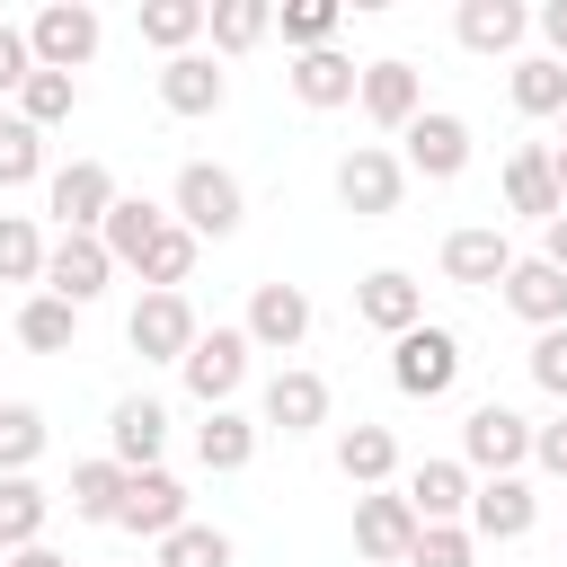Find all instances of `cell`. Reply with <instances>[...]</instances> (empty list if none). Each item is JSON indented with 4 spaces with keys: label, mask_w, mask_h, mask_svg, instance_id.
Segmentation results:
<instances>
[{
    "label": "cell",
    "mask_w": 567,
    "mask_h": 567,
    "mask_svg": "<svg viewBox=\"0 0 567 567\" xmlns=\"http://www.w3.org/2000/svg\"><path fill=\"white\" fill-rule=\"evenodd\" d=\"M124 478H133V470H124L115 452H106V461H80V470H71V514H80V523H115V514H124Z\"/></svg>",
    "instance_id": "31"
},
{
    "label": "cell",
    "mask_w": 567,
    "mask_h": 567,
    "mask_svg": "<svg viewBox=\"0 0 567 567\" xmlns=\"http://www.w3.org/2000/svg\"><path fill=\"white\" fill-rule=\"evenodd\" d=\"M133 567H142V558H133Z\"/></svg>",
    "instance_id": "51"
},
{
    "label": "cell",
    "mask_w": 567,
    "mask_h": 567,
    "mask_svg": "<svg viewBox=\"0 0 567 567\" xmlns=\"http://www.w3.org/2000/svg\"><path fill=\"white\" fill-rule=\"evenodd\" d=\"M266 27H275L266 0H213V27H204V35H213V53H248Z\"/></svg>",
    "instance_id": "38"
},
{
    "label": "cell",
    "mask_w": 567,
    "mask_h": 567,
    "mask_svg": "<svg viewBox=\"0 0 567 567\" xmlns=\"http://www.w3.org/2000/svg\"><path fill=\"white\" fill-rule=\"evenodd\" d=\"M35 452H44V408L0 399V478H27V470H35Z\"/></svg>",
    "instance_id": "33"
},
{
    "label": "cell",
    "mask_w": 567,
    "mask_h": 567,
    "mask_svg": "<svg viewBox=\"0 0 567 567\" xmlns=\"http://www.w3.org/2000/svg\"><path fill=\"white\" fill-rule=\"evenodd\" d=\"M505 213H532L540 230L567 213V195H558V151H549V142H514V159H505Z\"/></svg>",
    "instance_id": "12"
},
{
    "label": "cell",
    "mask_w": 567,
    "mask_h": 567,
    "mask_svg": "<svg viewBox=\"0 0 567 567\" xmlns=\"http://www.w3.org/2000/svg\"><path fill=\"white\" fill-rule=\"evenodd\" d=\"M337 18H346V0H292L275 27H284V44H292V53H319V44L337 35Z\"/></svg>",
    "instance_id": "41"
},
{
    "label": "cell",
    "mask_w": 567,
    "mask_h": 567,
    "mask_svg": "<svg viewBox=\"0 0 567 567\" xmlns=\"http://www.w3.org/2000/svg\"><path fill=\"white\" fill-rule=\"evenodd\" d=\"M195 461H204L213 478L248 470V461H257V425H248L239 408H204V425H195Z\"/></svg>",
    "instance_id": "27"
},
{
    "label": "cell",
    "mask_w": 567,
    "mask_h": 567,
    "mask_svg": "<svg viewBox=\"0 0 567 567\" xmlns=\"http://www.w3.org/2000/svg\"><path fill=\"white\" fill-rule=\"evenodd\" d=\"M558 195H567V151H558Z\"/></svg>",
    "instance_id": "49"
},
{
    "label": "cell",
    "mask_w": 567,
    "mask_h": 567,
    "mask_svg": "<svg viewBox=\"0 0 567 567\" xmlns=\"http://www.w3.org/2000/svg\"><path fill=\"white\" fill-rule=\"evenodd\" d=\"M71 106H80V80H71V71H35V80L18 89V115H27L35 133H53Z\"/></svg>",
    "instance_id": "39"
},
{
    "label": "cell",
    "mask_w": 567,
    "mask_h": 567,
    "mask_svg": "<svg viewBox=\"0 0 567 567\" xmlns=\"http://www.w3.org/2000/svg\"><path fill=\"white\" fill-rule=\"evenodd\" d=\"M532 461H540L549 478H567V416H549V425H532Z\"/></svg>",
    "instance_id": "45"
},
{
    "label": "cell",
    "mask_w": 567,
    "mask_h": 567,
    "mask_svg": "<svg viewBox=\"0 0 567 567\" xmlns=\"http://www.w3.org/2000/svg\"><path fill=\"white\" fill-rule=\"evenodd\" d=\"M44 514H53V496H44L35 478H0V558L35 549V540H44Z\"/></svg>",
    "instance_id": "30"
},
{
    "label": "cell",
    "mask_w": 567,
    "mask_h": 567,
    "mask_svg": "<svg viewBox=\"0 0 567 567\" xmlns=\"http://www.w3.org/2000/svg\"><path fill=\"white\" fill-rule=\"evenodd\" d=\"M151 567H230V532L186 523V532H168V540L151 549Z\"/></svg>",
    "instance_id": "40"
},
{
    "label": "cell",
    "mask_w": 567,
    "mask_h": 567,
    "mask_svg": "<svg viewBox=\"0 0 567 567\" xmlns=\"http://www.w3.org/2000/svg\"><path fill=\"white\" fill-rule=\"evenodd\" d=\"M399 142H408V168H416V177H434V186H452V177L470 168V124H461L452 106H425Z\"/></svg>",
    "instance_id": "11"
},
{
    "label": "cell",
    "mask_w": 567,
    "mask_h": 567,
    "mask_svg": "<svg viewBox=\"0 0 567 567\" xmlns=\"http://www.w3.org/2000/svg\"><path fill=\"white\" fill-rule=\"evenodd\" d=\"M159 230H168V213H159L151 195H115V213H106V230H97V239H106V257H115V266H142Z\"/></svg>",
    "instance_id": "29"
},
{
    "label": "cell",
    "mask_w": 567,
    "mask_h": 567,
    "mask_svg": "<svg viewBox=\"0 0 567 567\" xmlns=\"http://www.w3.org/2000/svg\"><path fill=\"white\" fill-rule=\"evenodd\" d=\"M106 443H115L124 470H159V452H168V408H159V399H115Z\"/></svg>",
    "instance_id": "24"
},
{
    "label": "cell",
    "mask_w": 567,
    "mask_h": 567,
    "mask_svg": "<svg viewBox=\"0 0 567 567\" xmlns=\"http://www.w3.org/2000/svg\"><path fill=\"white\" fill-rule=\"evenodd\" d=\"M177 221H186L195 239H230V230L248 221L239 177H230V168H213V159H186V168H177Z\"/></svg>",
    "instance_id": "2"
},
{
    "label": "cell",
    "mask_w": 567,
    "mask_h": 567,
    "mask_svg": "<svg viewBox=\"0 0 567 567\" xmlns=\"http://www.w3.org/2000/svg\"><path fill=\"white\" fill-rule=\"evenodd\" d=\"M470 558H478V540H470L461 523H425L416 549H408V567H470Z\"/></svg>",
    "instance_id": "42"
},
{
    "label": "cell",
    "mask_w": 567,
    "mask_h": 567,
    "mask_svg": "<svg viewBox=\"0 0 567 567\" xmlns=\"http://www.w3.org/2000/svg\"><path fill=\"white\" fill-rule=\"evenodd\" d=\"M532 381H540L549 399H567V328H540V337H532Z\"/></svg>",
    "instance_id": "43"
},
{
    "label": "cell",
    "mask_w": 567,
    "mask_h": 567,
    "mask_svg": "<svg viewBox=\"0 0 567 567\" xmlns=\"http://www.w3.org/2000/svg\"><path fill=\"white\" fill-rule=\"evenodd\" d=\"M9 567H71V558H62V549H44V540H35V549H18V558H9Z\"/></svg>",
    "instance_id": "48"
},
{
    "label": "cell",
    "mask_w": 567,
    "mask_h": 567,
    "mask_svg": "<svg viewBox=\"0 0 567 567\" xmlns=\"http://www.w3.org/2000/svg\"><path fill=\"white\" fill-rule=\"evenodd\" d=\"M390 470H399V434L354 416V425L337 434V478H346V487H390Z\"/></svg>",
    "instance_id": "26"
},
{
    "label": "cell",
    "mask_w": 567,
    "mask_h": 567,
    "mask_svg": "<svg viewBox=\"0 0 567 567\" xmlns=\"http://www.w3.org/2000/svg\"><path fill=\"white\" fill-rule=\"evenodd\" d=\"M239 328H248V346H266V354H292V346L310 337V292H301V284H257Z\"/></svg>",
    "instance_id": "16"
},
{
    "label": "cell",
    "mask_w": 567,
    "mask_h": 567,
    "mask_svg": "<svg viewBox=\"0 0 567 567\" xmlns=\"http://www.w3.org/2000/svg\"><path fill=\"white\" fill-rule=\"evenodd\" d=\"M540 523V496L523 487V478H478V496H470V540H523Z\"/></svg>",
    "instance_id": "21"
},
{
    "label": "cell",
    "mask_w": 567,
    "mask_h": 567,
    "mask_svg": "<svg viewBox=\"0 0 567 567\" xmlns=\"http://www.w3.org/2000/svg\"><path fill=\"white\" fill-rule=\"evenodd\" d=\"M133 27H142V44H159V53L177 62V53H195V35L213 27V9H204V0H142Z\"/></svg>",
    "instance_id": "28"
},
{
    "label": "cell",
    "mask_w": 567,
    "mask_h": 567,
    "mask_svg": "<svg viewBox=\"0 0 567 567\" xmlns=\"http://www.w3.org/2000/svg\"><path fill=\"white\" fill-rule=\"evenodd\" d=\"M540 257H549V266H558V275H567V213H558V221H549V230H540Z\"/></svg>",
    "instance_id": "47"
},
{
    "label": "cell",
    "mask_w": 567,
    "mask_h": 567,
    "mask_svg": "<svg viewBox=\"0 0 567 567\" xmlns=\"http://www.w3.org/2000/svg\"><path fill=\"white\" fill-rule=\"evenodd\" d=\"M416 505L399 496V487H363L354 496V549H363V567H408V549H416Z\"/></svg>",
    "instance_id": "6"
},
{
    "label": "cell",
    "mask_w": 567,
    "mask_h": 567,
    "mask_svg": "<svg viewBox=\"0 0 567 567\" xmlns=\"http://www.w3.org/2000/svg\"><path fill=\"white\" fill-rule=\"evenodd\" d=\"M514 106H523V115H567V62L523 53V62H514Z\"/></svg>",
    "instance_id": "35"
},
{
    "label": "cell",
    "mask_w": 567,
    "mask_h": 567,
    "mask_svg": "<svg viewBox=\"0 0 567 567\" xmlns=\"http://www.w3.org/2000/svg\"><path fill=\"white\" fill-rule=\"evenodd\" d=\"M558 151H567V115H558Z\"/></svg>",
    "instance_id": "50"
},
{
    "label": "cell",
    "mask_w": 567,
    "mask_h": 567,
    "mask_svg": "<svg viewBox=\"0 0 567 567\" xmlns=\"http://www.w3.org/2000/svg\"><path fill=\"white\" fill-rule=\"evenodd\" d=\"M195 337H204V328H195V301H186V292H142L133 319H124V346H133L142 363H186Z\"/></svg>",
    "instance_id": "4"
},
{
    "label": "cell",
    "mask_w": 567,
    "mask_h": 567,
    "mask_svg": "<svg viewBox=\"0 0 567 567\" xmlns=\"http://www.w3.org/2000/svg\"><path fill=\"white\" fill-rule=\"evenodd\" d=\"M461 461L487 470V478H523V461H532V416H514L505 399H478V408L461 416Z\"/></svg>",
    "instance_id": "1"
},
{
    "label": "cell",
    "mask_w": 567,
    "mask_h": 567,
    "mask_svg": "<svg viewBox=\"0 0 567 567\" xmlns=\"http://www.w3.org/2000/svg\"><path fill=\"white\" fill-rule=\"evenodd\" d=\"M35 80V44H27V27H0V97H18Z\"/></svg>",
    "instance_id": "44"
},
{
    "label": "cell",
    "mask_w": 567,
    "mask_h": 567,
    "mask_svg": "<svg viewBox=\"0 0 567 567\" xmlns=\"http://www.w3.org/2000/svg\"><path fill=\"white\" fill-rule=\"evenodd\" d=\"M399 496L416 505V523H461L470 496H478V478H470V461H416Z\"/></svg>",
    "instance_id": "20"
},
{
    "label": "cell",
    "mask_w": 567,
    "mask_h": 567,
    "mask_svg": "<svg viewBox=\"0 0 567 567\" xmlns=\"http://www.w3.org/2000/svg\"><path fill=\"white\" fill-rule=\"evenodd\" d=\"M97 9L89 0H53V9H35L27 18V44H35V71H80L89 53H97Z\"/></svg>",
    "instance_id": "7"
},
{
    "label": "cell",
    "mask_w": 567,
    "mask_h": 567,
    "mask_svg": "<svg viewBox=\"0 0 567 567\" xmlns=\"http://www.w3.org/2000/svg\"><path fill=\"white\" fill-rule=\"evenodd\" d=\"M248 354H257V346H248V328H204V337H195V354H186L177 372H186V390H195L204 408H230V390L248 381Z\"/></svg>",
    "instance_id": "9"
},
{
    "label": "cell",
    "mask_w": 567,
    "mask_h": 567,
    "mask_svg": "<svg viewBox=\"0 0 567 567\" xmlns=\"http://www.w3.org/2000/svg\"><path fill=\"white\" fill-rule=\"evenodd\" d=\"M71 337H80V310H71V301H53V292H27V301H18V346L71 354Z\"/></svg>",
    "instance_id": "32"
},
{
    "label": "cell",
    "mask_w": 567,
    "mask_h": 567,
    "mask_svg": "<svg viewBox=\"0 0 567 567\" xmlns=\"http://www.w3.org/2000/svg\"><path fill=\"white\" fill-rule=\"evenodd\" d=\"M532 27H540V44H549V62H567V0H549Z\"/></svg>",
    "instance_id": "46"
},
{
    "label": "cell",
    "mask_w": 567,
    "mask_h": 567,
    "mask_svg": "<svg viewBox=\"0 0 567 567\" xmlns=\"http://www.w3.org/2000/svg\"><path fill=\"white\" fill-rule=\"evenodd\" d=\"M292 97L310 106V115H328V106H354L363 97V62H346L337 44H319V53H292Z\"/></svg>",
    "instance_id": "17"
},
{
    "label": "cell",
    "mask_w": 567,
    "mask_h": 567,
    "mask_svg": "<svg viewBox=\"0 0 567 567\" xmlns=\"http://www.w3.org/2000/svg\"><path fill=\"white\" fill-rule=\"evenodd\" d=\"M115 532H133V540H168V532H186V478H168V470H133V478H124V514H115Z\"/></svg>",
    "instance_id": "10"
},
{
    "label": "cell",
    "mask_w": 567,
    "mask_h": 567,
    "mask_svg": "<svg viewBox=\"0 0 567 567\" xmlns=\"http://www.w3.org/2000/svg\"><path fill=\"white\" fill-rule=\"evenodd\" d=\"M221 97H230V80H221L213 53H177V62H159V106H168V115H221Z\"/></svg>",
    "instance_id": "23"
},
{
    "label": "cell",
    "mask_w": 567,
    "mask_h": 567,
    "mask_svg": "<svg viewBox=\"0 0 567 567\" xmlns=\"http://www.w3.org/2000/svg\"><path fill=\"white\" fill-rule=\"evenodd\" d=\"M399 195H408V159H399V151L354 142V151L337 159V204H346V213L381 221V213H399Z\"/></svg>",
    "instance_id": "3"
},
{
    "label": "cell",
    "mask_w": 567,
    "mask_h": 567,
    "mask_svg": "<svg viewBox=\"0 0 567 567\" xmlns=\"http://www.w3.org/2000/svg\"><path fill=\"white\" fill-rule=\"evenodd\" d=\"M496 292H505L514 319H532V328H567V275H558L549 257H514V275H505Z\"/></svg>",
    "instance_id": "22"
},
{
    "label": "cell",
    "mask_w": 567,
    "mask_h": 567,
    "mask_svg": "<svg viewBox=\"0 0 567 567\" xmlns=\"http://www.w3.org/2000/svg\"><path fill=\"white\" fill-rule=\"evenodd\" d=\"M0 284H44V230L27 213H0Z\"/></svg>",
    "instance_id": "37"
},
{
    "label": "cell",
    "mask_w": 567,
    "mask_h": 567,
    "mask_svg": "<svg viewBox=\"0 0 567 567\" xmlns=\"http://www.w3.org/2000/svg\"><path fill=\"white\" fill-rule=\"evenodd\" d=\"M452 35H461L470 53H514V44L532 35V9H523V0H461Z\"/></svg>",
    "instance_id": "25"
},
{
    "label": "cell",
    "mask_w": 567,
    "mask_h": 567,
    "mask_svg": "<svg viewBox=\"0 0 567 567\" xmlns=\"http://www.w3.org/2000/svg\"><path fill=\"white\" fill-rule=\"evenodd\" d=\"M106 275H115V257H106L97 230H62V239L44 248V292L71 301V310H89V301L106 292Z\"/></svg>",
    "instance_id": "8"
},
{
    "label": "cell",
    "mask_w": 567,
    "mask_h": 567,
    "mask_svg": "<svg viewBox=\"0 0 567 567\" xmlns=\"http://www.w3.org/2000/svg\"><path fill=\"white\" fill-rule=\"evenodd\" d=\"M443 275H452V284H478V292H496V284L514 275V239H505L496 221H461V230L443 239Z\"/></svg>",
    "instance_id": "15"
},
{
    "label": "cell",
    "mask_w": 567,
    "mask_h": 567,
    "mask_svg": "<svg viewBox=\"0 0 567 567\" xmlns=\"http://www.w3.org/2000/svg\"><path fill=\"white\" fill-rule=\"evenodd\" d=\"M266 425H275V434H319V425H328V381H319L310 363H284V372L266 381Z\"/></svg>",
    "instance_id": "19"
},
{
    "label": "cell",
    "mask_w": 567,
    "mask_h": 567,
    "mask_svg": "<svg viewBox=\"0 0 567 567\" xmlns=\"http://www.w3.org/2000/svg\"><path fill=\"white\" fill-rule=\"evenodd\" d=\"M461 363H470V354H461V337H452V328H434V319H425V328H408V337L390 346V381H399L408 399H443V390L461 381Z\"/></svg>",
    "instance_id": "5"
},
{
    "label": "cell",
    "mask_w": 567,
    "mask_h": 567,
    "mask_svg": "<svg viewBox=\"0 0 567 567\" xmlns=\"http://www.w3.org/2000/svg\"><path fill=\"white\" fill-rule=\"evenodd\" d=\"M195 248H204V239H195V230H186V221H168V230H159V239H151V257H142V266H133V275H142V284H151V292H177V284H186V275H195Z\"/></svg>",
    "instance_id": "34"
},
{
    "label": "cell",
    "mask_w": 567,
    "mask_h": 567,
    "mask_svg": "<svg viewBox=\"0 0 567 567\" xmlns=\"http://www.w3.org/2000/svg\"><path fill=\"white\" fill-rule=\"evenodd\" d=\"M44 204H53L62 230H106V213H115V177H106L97 159H71V168L44 177Z\"/></svg>",
    "instance_id": "13"
},
{
    "label": "cell",
    "mask_w": 567,
    "mask_h": 567,
    "mask_svg": "<svg viewBox=\"0 0 567 567\" xmlns=\"http://www.w3.org/2000/svg\"><path fill=\"white\" fill-rule=\"evenodd\" d=\"M35 177H44V133L9 106V115H0V195H9V186H35Z\"/></svg>",
    "instance_id": "36"
},
{
    "label": "cell",
    "mask_w": 567,
    "mask_h": 567,
    "mask_svg": "<svg viewBox=\"0 0 567 567\" xmlns=\"http://www.w3.org/2000/svg\"><path fill=\"white\" fill-rule=\"evenodd\" d=\"M381 133H408L416 115H425V80H416V62H363V97H354Z\"/></svg>",
    "instance_id": "18"
},
{
    "label": "cell",
    "mask_w": 567,
    "mask_h": 567,
    "mask_svg": "<svg viewBox=\"0 0 567 567\" xmlns=\"http://www.w3.org/2000/svg\"><path fill=\"white\" fill-rule=\"evenodd\" d=\"M354 319H363V328H381V337L399 346L408 328H425V284H416V275H399V266H381V275H363V284H354Z\"/></svg>",
    "instance_id": "14"
}]
</instances>
